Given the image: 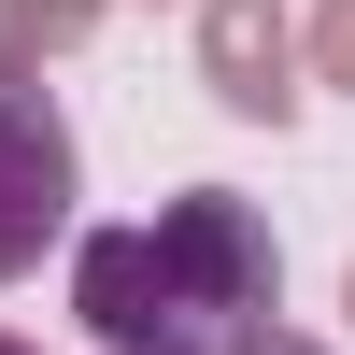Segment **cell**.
Returning a JSON list of instances; mask_svg holds the SVG:
<instances>
[{"instance_id": "1", "label": "cell", "mask_w": 355, "mask_h": 355, "mask_svg": "<svg viewBox=\"0 0 355 355\" xmlns=\"http://www.w3.org/2000/svg\"><path fill=\"white\" fill-rule=\"evenodd\" d=\"M142 227H157V270H171L185 341H227V327H256V313L284 299V242H270V214H256V199L185 185V199H157Z\"/></svg>"}, {"instance_id": "2", "label": "cell", "mask_w": 355, "mask_h": 355, "mask_svg": "<svg viewBox=\"0 0 355 355\" xmlns=\"http://www.w3.org/2000/svg\"><path fill=\"white\" fill-rule=\"evenodd\" d=\"M71 199H85V157H71V114L28 57H0V284L43 270V242H71Z\"/></svg>"}, {"instance_id": "3", "label": "cell", "mask_w": 355, "mask_h": 355, "mask_svg": "<svg viewBox=\"0 0 355 355\" xmlns=\"http://www.w3.org/2000/svg\"><path fill=\"white\" fill-rule=\"evenodd\" d=\"M199 85L242 128H284L299 114V28H284V0H199Z\"/></svg>"}, {"instance_id": "4", "label": "cell", "mask_w": 355, "mask_h": 355, "mask_svg": "<svg viewBox=\"0 0 355 355\" xmlns=\"http://www.w3.org/2000/svg\"><path fill=\"white\" fill-rule=\"evenodd\" d=\"M71 313L100 341H185L171 270H157V227H85V242H71Z\"/></svg>"}, {"instance_id": "5", "label": "cell", "mask_w": 355, "mask_h": 355, "mask_svg": "<svg viewBox=\"0 0 355 355\" xmlns=\"http://www.w3.org/2000/svg\"><path fill=\"white\" fill-rule=\"evenodd\" d=\"M100 28V0H0V57H71Z\"/></svg>"}, {"instance_id": "6", "label": "cell", "mask_w": 355, "mask_h": 355, "mask_svg": "<svg viewBox=\"0 0 355 355\" xmlns=\"http://www.w3.org/2000/svg\"><path fill=\"white\" fill-rule=\"evenodd\" d=\"M313 71L355 85V0H327V15H313Z\"/></svg>"}, {"instance_id": "7", "label": "cell", "mask_w": 355, "mask_h": 355, "mask_svg": "<svg viewBox=\"0 0 355 355\" xmlns=\"http://www.w3.org/2000/svg\"><path fill=\"white\" fill-rule=\"evenodd\" d=\"M214 355H327V341H284V327H270V313H256V327H227Z\"/></svg>"}, {"instance_id": "8", "label": "cell", "mask_w": 355, "mask_h": 355, "mask_svg": "<svg viewBox=\"0 0 355 355\" xmlns=\"http://www.w3.org/2000/svg\"><path fill=\"white\" fill-rule=\"evenodd\" d=\"M114 355H214V341H114Z\"/></svg>"}, {"instance_id": "9", "label": "cell", "mask_w": 355, "mask_h": 355, "mask_svg": "<svg viewBox=\"0 0 355 355\" xmlns=\"http://www.w3.org/2000/svg\"><path fill=\"white\" fill-rule=\"evenodd\" d=\"M0 355H43V341H15V327H0Z\"/></svg>"}, {"instance_id": "10", "label": "cell", "mask_w": 355, "mask_h": 355, "mask_svg": "<svg viewBox=\"0 0 355 355\" xmlns=\"http://www.w3.org/2000/svg\"><path fill=\"white\" fill-rule=\"evenodd\" d=\"M341 313H355V284H341Z\"/></svg>"}]
</instances>
